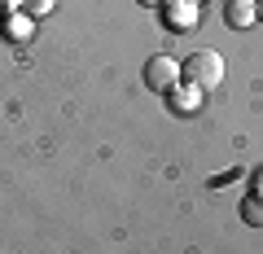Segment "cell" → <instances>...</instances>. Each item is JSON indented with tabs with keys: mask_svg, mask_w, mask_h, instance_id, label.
I'll return each mask as SVG.
<instances>
[{
	"mask_svg": "<svg viewBox=\"0 0 263 254\" xmlns=\"http://www.w3.org/2000/svg\"><path fill=\"white\" fill-rule=\"evenodd\" d=\"M136 5H145V9H158V5H167V0H136Z\"/></svg>",
	"mask_w": 263,
	"mask_h": 254,
	"instance_id": "52a82bcc",
	"label": "cell"
},
{
	"mask_svg": "<svg viewBox=\"0 0 263 254\" xmlns=\"http://www.w3.org/2000/svg\"><path fill=\"white\" fill-rule=\"evenodd\" d=\"M176 84H180V66L176 62H171V57H149V62H145V88H149V92H176Z\"/></svg>",
	"mask_w": 263,
	"mask_h": 254,
	"instance_id": "7a4b0ae2",
	"label": "cell"
},
{
	"mask_svg": "<svg viewBox=\"0 0 263 254\" xmlns=\"http://www.w3.org/2000/svg\"><path fill=\"white\" fill-rule=\"evenodd\" d=\"M180 79H189V88H197V92H211V88L224 84V57L215 48H202L180 66Z\"/></svg>",
	"mask_w": 263,
	"mask_h": 254,
	"instance_id": "6da1fadb",
	"label": "cell"
},
{
	"mask_svg": "<svg viewBox=\"0 0 263 254\" xmlns=\"http://www.w3.org/2000/svg\"><path fill=\"white\" fill-rule=\"evenodd\" d=\"M167 27L171 31H193L197 27V0H167Z\"/></svg>",
	"mask_w": 263,
	"mask_h": 254,
	"instance_id": "3957f363",
	"label": "cell"
},
{
	"mask_svg": "<svg viewBox=\"0 0 263 254\" xmlns=\"http://www.w3.org/2000/svg\"><path fill=\"white\" fill-rule=\"evenodd\" d=\"M254 22H259L254 0H228V27H254Z\"/></svg>",
	"mask_w": 263,
	"mask_h": 254,
	"instance_id": "277c9868",
	"label": "cell"
},
{
	"mask_svg": "<svg viewBox=\"0 0 263 254\" xmlns=\"http://www.w3.org/2000/svg\"><path fill=\"white\" fill-rule=\"evenodd\" d=\"M254 9H259V22H263V0H259V5H254Z\"/></svg>",
	"mask_w": 263,
	"mask_h": 254,
	"instance_id": "9c48e42d",
	"label": "cell"
},
{
	"mask_svg": "<svg viewBox=\"0 0 263 254\" xmlns=\"http://www.w3.org/2000/svg\"><path fill=\"white\" fill-rule=\"evenodd\" d=\"M27 9L31 13H48V9H53V0H27Z\"/></svg>",
	"mask_w": 263,
	"mask_h": 254,
	"instance_id": "8992f818",
	"label": "cell"
},
{
	"mask_svg": "<svg viewBox=\"0 0 263 254\" xmlns=\"http://www.w3.org/2000/svg\"><path fill=\"white\" fill-rule=\"evenodd\" d=\"M241 219H246L250 228H263V193H254V198L241 202Z\"/></svg>",
	"mask_w": 263,
	"mask_h": 254,
	"instance_id": "5b68a950",
	"label": "cell"
},
{
	"mask_svg": "<svg viewBox=\"0 0 263 254\" xmlns=\"http://www.w3.org/2000/svg\"><path fill=\"white\" fill-rule=\"evenodd\" d=\"M9 5H18V0H0V13H5V9H9Z\"/></svg>",
	"mask_w": 263,
	"mask_h": 254,
	"instance_id": "ba28073f",
	"label": "cell"
}]
</instances>
